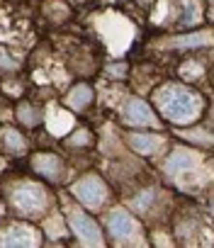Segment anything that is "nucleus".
I'll return each instance as SVG.
<instances>
[{"mask_svg": "<svg viewBox=\"0 0 214 248\" xmlns=\"http://www.w3.org/2000/svg\"><path fill=\"white\" fill-rule=\"evenodd\" d=\"M0 243H5V246H20V243L34 246V243H37V236H34V231H32L30 226H25V224H13L8 233L0 236Z\"/></svg>", "mask_w": 214, "mask_h": 248, "instance_id": "8", "label": "nucleus"}, {"mask_svg": "<svg viewBox=\"0 0 214 248\" xmlns=\"http://www.w3.org/2000/svg\"><path fill=\"white\" fill-rule=\"evenodd\" d=\"M156 107L158 112L175 124H190L195 119H199L202 112V97L197 93H192L190 88L183 85H166L156 93Z\"/></svg>", "mask_w": 214, "mask_h": 248, "instance_id": "1", "label": "nucleus"}, {"mask_svg": "<svg viewBox=\"0 0 214 248\" xmlns=\"http://www.w3.org/2000/svg\"><path fill=\"white\" fill-rule=\"evenodd\" d=\"M32 168L37 173H42L44 178H49V180H61L63 178V163L51 154H37L32 158Z\"/></svg>", "mask_w": 214, "mask_h": 248, "instance_id": "7", "label": "nucleus"}, {"mask_svg": "<svg viewBox=\"0 0 214 248\" xmlns=\"http://www.w3.org/2000/svg\"><path fill=\"white\" fill-rule=\"evenodd\" d=\"M129 144L139 154H153L161 146V137H153V134H129Z\"/></svg>", "mask_w": 214, "mask_h": 248, "instance_id": "10", "label": "nucleus"}, {"mask_svg": "<svg viewBox=\"0 0 214 248\" xmlns=\"http://www.w3.org/2000/svg\"><path fill=\"white\" fill-rule=\"evenodd\" d=\"M122 117H124L127 124H132V127H153L158 122L156 114L149 109V105L141 102V100H129L122 109Z\"/></svg>", "mask_w": 214, "mask_h": 248, "instance_id": "6", "label": "nucleus"}, {"mask_svg": "<svg viewBox=\"0 0 214 248\" xmlns=\"http://www.w3.org/2000/svg\"><path fill=\"white\" fill-rule=\"evenodd\" d=\"M0 146H3L5 154H25L27 141L22 139L20 132H15V129H3V134H0Z\"/></svg>", "mask_w": 214, "mask_h": 248, "instance_id": "9", "label": "nucleus"}, {"mask_svg": "<svg viewBox=\"0 0 214 248\" xmlns=\"http://www.w3.org/2000/svg\"><path fill=\"white\" fill-rule=\"evenodd\" d=\"M107 231H110V238L112 241H120V243H132L137 238V221L129 217V212L124 209H115L107 219Z\"/></svg>", "mask_w": 214, "mask_h": 248, "instance_id": "4", "label": "nucleus"}, {"mask_svg": "<svg viewBox=\"0 0 214 248\" xmlns=\"http://www.w3.org/2000/svg\"><path fill=\"white\" fill-rule=\"evenodd\" d=\"M34 107H30V105H25V107H20V112H17V117L27 124V127H34V124H39V119H42V112L37 109V112H32Z\"/></svg>", "mask_w": 214, "mask_h": 248, "instance_id": "12", "label": "nucleus"}, {"mask_svg": "<svg viewBox=\"0 0 214 248\" xmlns=\"http://www.w3.org/2000/svg\"><path fill=\"white\" fill-rule=\"evenodd\" d=\"M73 197L90 209H100V204L107 200V185L97 175H85L73 185Z\"/></svg>", "mask_w": 214, "mask_h": 248, "instance_id": "3", "label": "nucleus"}, {"mask_svg": "<svg viewBox=\"0 0 214 248\" xmlns=\"http://www.w3.org/2000/svg\"><path fill=\"white\" fill-rule=\"evenodd\" d=\"M46 192L42 190V185L34 183H20L10 190V207L25 217H37L44 212L46 207Z\"/></svg>", "mask_w": 214, "mask_h": 248, "instance_id": "2", "label": "nucleus"}, {"mask_svg": "<svg viewBox=\"0 0 214 248\" xmlns=\"http://www.w3.org/2000/svg\"><path fill=\"white\" fill-rule=\"evenodd\" d=\"M0 66H5L8 71H13V68L17 66V63H15V61H13V59L5 54V49H0Z\"/></svg>", "mask_w": 214, "mask_h": 248, "instance_id": "13", "label": "nucleus"}, {"mask_svg": "<svg viewBox=\"0 0 214 248\" xmlns=\"http://www.w3.org/2000/svg\"><path fill=\"white\" fill-rule=\"evenodd\" d=\"M68 224H71V229L76 231V236H78L83 243H88V246L102 243V233H100L97 221H92L85 212H71V214H68Z\"/></svg>", "mask_w": 214, "mask_h": 248, "instance_id": "5", "label": "nucleus"}, {"mask_svg": "<svg viewBox=\"0 0 214 248\" xmlns=\"http://www.w3.org/2000/svg\"><path fill=\"white\" fill-rule=\"evenodd\" d=\"M90 100H92V90H90L88 85H78V88L71 93V97H68V102H71L76 109H78V107H80V109H83V107H88V105H90Z\"/></svg>", "mask_w": 214, "mask_h": 248, "instance_id": "11", "label": "nucleus"}]
</instances>
